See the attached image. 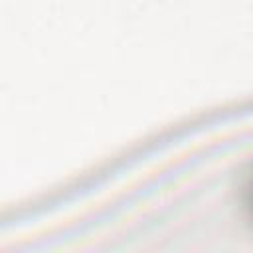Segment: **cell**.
Listing matches in <instances>:
<instances>
[{
	"mask_svg": "<svg viewBox=\"0 0 253 253\" xmlns=\"http://www.w3.org/2000/svg\"><path fill=\"white\" fill-rule=\"evenodd\" d=\"M245 206H247V210H249V213L253 217V176L249 178L247 188H245Z\"/></svg>",
	"mask_w": 253,
	"mask_h": 253,
	"instance_id": "obj_1",
	"label": "cell"
}]
</instances>
